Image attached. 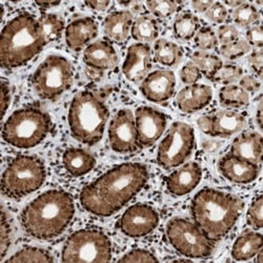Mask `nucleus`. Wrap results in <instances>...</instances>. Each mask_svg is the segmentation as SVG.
<instances>
[{
	"mask_svg": "<svg viewBox=\"0 0 263 263\" xmlns=\"http://www.w3.org/2000/svg\"><path fill=\"white\" fill-rule=\"evenodd\" d=\"M183 52L181 48L166 39H158L154 47V59L165 67H176L181 61Z\"/></svg>",
	"mask_w": 263,
	"mask_h": 263,
	"instance_id": "obj_27",
	"label": "nucleus"
},
{
	"mask_svg": "<svg viewBox=\"0 0 263 263\" xmlns=\"http://www.w3.org/2000/svg\"><path fill=\"white\" fill-rule=\"evenodd\" d=\"M195 45L202 51H210L217 48L218 39L210 27H202L195 35Z\"/></svg>",
	"mask_w": 263,
	"mask_h": 263,
	"instance_id": "obj_37",
	"label": "nucleus"
},
{
	"mask_svg": "<svg viewBox=\"0 0 263 263\" xmlns=\"http://www.w3.org/2000/svg\"><path fill=\"white\" fill-rule=\"evenodd\" d=\"M31 83L39 98L54 101L72 86V64L62 56L51 55L36 69Z\"/></svg>",
	"mask_w": 263,
	"mask_h": 263,
	"instance_id": "obj_9",
	"label": "nucleus"
},
{
	"mask_svg": "<svg viewBox=\"0 0 263 263\" xmlns=\"http://www.w3.org/2000/svg\"><path fill=\"white\" fill-rule=\"evenodd\" d=\"M219 100L223 106L242 107L249 103L250 95L241 86L229 84L221 87L219 92Z\"/></svg>",
	"mask_w": 263,
	"mask_h": 263,
	"instance_id": "obj_31",
	"label": "nucleus"
},
{
	"mask_svg": "<svg viewBox=\"0 0 263 263\" xmlns=\"http://www.w3.org/2000/svg\"><path fill=\"white\" fill-rule=\"evenodd\" d=\"M52 255L43 249L27 247L16 252L6 262L8 263H23V262H53Z\"/></svg>",
	"mask_w": 263,
	"mask_h": 263,
	"instance_id": "obj_33",
	"label": "nucleus"
},
{
	"mask_svg": "<svg viewBox=\"0 0 263 263\" xmlns=\"http://www.w3.org/2000/svg\"><path fill=\"white\" fill-rule=\"evenodd\" d=\"M133 5H134V7L132 8V9H133V11H135V12H137V13L143 11V7H142L141 4H139V3H133Z\"/></svg>",
	"mask_w": 263,
	"mask_h": 263,
	"instance_id": "obj_56",
	"label": "nucleus"
},
{
	"mask_svg": "<svg viewBox=\"0 0 263 263\" xmlns=\"http://www.w3.org/2000/svg\"><path fill=\"white\" fill-rule=\"evenodd\" d=\"M158 259L146 250H132L119 259V262H157Z\"/></svg>",
	"mask_w": 263,
	"mask_h": 263,
	"instance_id": "obj_41",
	"label": "nucleus"
},
{
	"mask_svg": "<svg viewBox=\"0 0 263 263\" xmlns=\"http://www.w3.org/2000/svg\"><path fill=\"white\" fill-rule=\"evenodd\" d=\"M239 38V32L238 30L231 25H223L219 27L217 32V39L220 41L222 45H228V43H232Z\"/></svg>",
	"mask_w": 263,
	"mask_h": 263,
	"instance_id": "obj_44",
	"label": "nucleus"
},
{
	"mask_svg": "<svg viewBox=\"0 0 263 263\" xmlns=\"http://www.w3.org/2000/svg\"><path fill=\"white\" fill-rule=\"evenodd\" d=\"M11 102V90L9 82H7L5 79H3L2 82V107H3V117H5L9 105Z\"/></svg>",
	"mask_w": 263,
	"mask_h": 263,
	"instance_id": "obj_48",
	"label": "nucleus"
},
{
	"mask_svg": "<svg viewBox=\"0 0 263 263\" xmlns=\"http://www.w3.org/2000/svg\"><path fill=\"white\" fill-rule=\"evenodd\" d=\"M112 242L98 229H82L73 233L62 249L63 262H108L112 260Z\"/></svg>",
	"mask_w": 263,
	"mask_h": 263,
	"instance_id": "obj_8",
	"label": "nucleus"
},
{
	"mask_svg": "<svg viewBox=\"0 0 263 263\" xmlns=\"http://www.w3.org/2000/svg\"><path fill=\"white\" fill-rule=\"evenodd\" d=\"M84 4L90 9H92L94 11H98V12L106 10L109 7V5H111V3L109 2H86Z\"/></svg>",
	"mask_w": 263,
	"mask_h": 263,
	"instance_id": "obj_50",
	"label": "nucleus"
},
{
	"mask_svg": "<svg viewBox=\"0 0 263 263\" xmlns=\"http://www.w3.org/2000/svg\"><path fill=\"white\" fill-rule=\"evenodd\" d=\"M47 45L42 30L33 15L21 13L3 29L0 37V61L4 69L23 67Z\"/></svg>",
	"mask_w": 263,
	"mask_h": 263,
	"instance_id": "obj_4",
	"label": "nucleus"
},
{
	"mask_svg": "<svg viewBox=\"0 0 263 263\" xmlns=\"http://www.w3.org/2000/svg\"><path fill=\"white\" fill-rule=\"evenodd\" d=\"M159 223V215L151 205L138 203L128 208L118 222L119 230L130 238H141L154 231Z\"/></svg>",
	"mask_w": 263,
	"mask_h": 263,
	"instance_id": "obj_13",
	"label": "nucleus"
},
{
	"mask_svg": "<svg viewBox=\"0 0 263 263\" xmlns=\"http://www.w3.org/2000/svg\"><path fill=\"white\" fill-rule=\"evenodd\" d=\"M248 93H256L260 90L261 83L258 79L251 75H246L240 78V85Z\"/></svg>",
	"mask_w": 263,
	"mask_h": 263,
	"instance_id": "obj_46",
	"label": "nucleus"
},
{
	"mask_svg": "<svg viewBox=\"0 0 263 263\" xmlns=\"http://www.w3.org/2000/svg\"><path fill=\"white\" fill-rule=\"evenodd\" d=\"M176 87V77L170 70H157L149 73L140 84L144 98L155 103H163L172 98Z\"/></svg>",
	"mask_w": 263,
	"mask_h": 263,
	"instance_id": "obj_15",
	"label": "nucleus"
},
{
	"mask_svg": "<svg viewBox=\"0 0 263 263\" xmlns=\"http://www.w3.org/2000/svg\"><path fill=\"white\" fill-rule=\"evenodd\" d=\"M242 4H243L242 2H226V5H228V6L232 7V8H234V9L238 8L239 6H241Z\"/></svg>",
	"mask_w": 263,
	"mask_h": 263,
	"instance_id": "obj_55",
	"label": "nucleus"
},
{
	"mask_svg": "<svg viewBox=\"0 0 263 263\" xmlns=\"http://www.w3.org/2000/svg\"><path fill=\"white\" fill-rule=\"evenodd\" d=\"M145 6L153 15L161 19H165L179 10L180 3L161 0V2H146Z\"/></svg>",
	"mask_w": 263,
	"mask_h": 263,
	"instance_id": "obj_35",
	"label": "nucleus"
},
{
	"mask_svg": "<svg viewBox=\"0 0 263 263\" xmlns=\"http://www.w3.org/2000/svg\"><path fill=\"white\" fill-rule=\"evenodd\" d=\"M84 74L86 76V78L91 80V81H99L101 80V78L104 75V72L95 68H90V67H86L84 69Z\"/></svg>",
	"mask_w": 263,
	"mask_h": 263,
	"instance_id": "obj_49",
	"label": "nucleus"
},
{
	"mask_svg": "<svg viewBox=\"0 0 263 263\" xmlns=\"http://www.w3.org/2000/svg\"><path fill=\"white\" fill-rule=\"evenodd\" d=\"M132 36L140 42H154L159 35L157 21L147 15L138 17L132 25Z\"/></svg>",
	"mask_w": 263,
	"mask_h": 263,
	"instance_id": "obj_28",
	"label": "nucleus"
},
{
	"mask_svg": "<svg viewBox=\"0 0 263 263\" xmlns=\"http://www.w3.org/2000/svg\"><path fill=\"white\" fill-rule=\"evenodd\" d=\"M118 61V55L114 47L106 40L93 42L83 53V62L86 67L95 68L103 72L115 69Z\"/></svg>",
	"mask_w": 263,
	"mask_h": 263,
	"instance_id": "obj_20",
	"label": "nucleus"
},
{
	"mask_svg": "<svg viewBox=\"0 0 263 263\" xmlns=\"http://www.w3.org/2000/svg\"><path fill=\"white\" fill-rule=\"evenodd\" d=\"M231 154L260 165L262 160V137L257 132H245L237 136L232 145Z\"/></svg>",
	"mask_w": 263,
	"mask_h": 263,
	"instance_id": "obj_23",
	"label": "nucleus"
},
{
	"mask_svg": "<svg viewBox=\"0 0 263 263\" xmlns=\"http://www.w3.org/2000/svg\"><path fill=\"white\" fill-rule=\"evenodd\" d=\"M166 236L172 247L190 258H206L214 251L215 241L184 218H173L166 224Z\"/></svg>",
	"mask_w": 263,
	"mask_h": 263,
	"instance_id": "obj_10",
	"label": "nucleus"
},
{
	"mask_svg": "<svg viewBox=\"0 0 263 263\" xmlns=\"http://www.w3.org/2000/svg\"><path fill=\"white\" fill-rule=\"evenodd\" d=\"M0 259H4L11 245V227L6 212L3 210L2 228H0Z\"/></svg>",
	"mask_w": 263,
	"mask_h": 263,
	"instance_id": "obj_40",
	"label": "nucleus"
},
{
	"mask_svg": "<svg viewBox=\"0 0 263 263\" xmlns=\"http://www.w3.org/2000/svg\"><path fill=\"white\" fill-rule=\"evenodd\" d=\"M133 25V15L128 11H118L107 15L103 23V32L107 38L121 43L128 38Z\"/></svg>",
	"mask_w": 263,
	"mask_h": 263,
	"instance_id": "obj_25",
	"label": "nucleus"
},
{
	"mask_svg": "<svg viewBox=\"0 0 263 263\" xmlns=\"http://www.w3.org/2000/svg\"><path fill=\"white\" fill-rule=\"evenodd\" d=\"M243 71L238 65L235 64H226L222 65L221 69L217 72V74L214 76L212 81L221 83L224 85L233 84L234 82L240 80L242 77Z\"/></svg>",
	"mask_w": 263,
	"mask_h": 263,
	"instance_id": "obj_36",
	"label": "nucleus"
},
{
	"mask_svg": "<svg viewBox=\"0 0 263 263\" xmlns=\"http://www.w3.org/2000/svg\"><path fill=\"white\" fill-rule=\"evenodd\" d=\"M202 178V170L196 162H189L174 171L167 176L165 183L167 191L174 196H184L199 184Z\"/></svg>",
	"mask_w": 263,
	"mask_h": 263,
	"instance_id": "obj_18",
	"label": "nucleus"
},
{
	"mask_svg": "<svg viewBox=\"0 0 263 263\" xmlns=\"http://www.w3.org/2000/svg\"><path fill=\"white\" fill-rule=\"evenodd\" d=\"M108 141L111 148L119 154H128L141 148L135 118L129 109H120L113 117L108 127Z\"/></svg>",
	"mask_w": 263,
	"mask_h": 263,
	"instance_id": "obj_12",
	"label": "nucleus"
},
{
	"mask_svg": "<svg viewBox=\"0 0 263 263\" xmlns=\"http://www.w3.org/2000/svg\"><path fill=\"white\" fill-rule=\"evenodd\" d=\"M218 170L229 181L247 184L257 179L260 173V165L234 156L229 153L219 160Z\"/></svg>",
	"mask_w": 263,
	"mask_h": 263,
	"instance_id": "obj_17",
	"label": "nucleus"
},
{
	"mask_svg": "<svg viewBox=\"0 0 263 263\" xmlns=\"http://www.w3.org/2000/svg\"><path fill=\"white\" fill-rule=\"evenodd\" d=\"M262 250V235L253 231H246L234 242L232 257L236 261H248L257 256Z\"/></svg>",
	"mask_w": 263,
	"mask_h": 263,
	"instance_id": "obj_26",
	"label": "nucleus"
},
{
	"mask_svg": "<svg viewBox=\"0 0 263 263\" xmlns=\"http://www.w3.org/2000/svg\"><path fill=\"white\" fill-rule=\"evenodd\" d=\"M213 4H214L213 2H193L192 7L197 12L205 13Z\"/></svg>",
	"mask_w": 263,
	"mask_h": 263,
	"instance_id": "obj_51",
	"label": "nucleus"
},
{
	"mask_svg": "<svg viewBox=\"0 0 263 263\" xmlns=\"http://www.w3.org/2000/svg\"><path fill=\"white\" fill-rule=\"evenodd\" d=\"M108 117V108L101 96L91 91L78 92L69 108L71 134L83 144L95 145L103 136Z\"/></svg>",
	"mask_w": 263,
	"mask_h": 263,
	"instance_id": "obj_5",
	"label": "nucleus"
},
{
	"mask_svg": "<svg viewBox=\"0 0 263 263\" xmlns=\"http://www.w3.org/2000/svg\"><path fill=\"white\" fill-rule=\"evenodd\" d=\"M220 54L231 60L242 57L251 51V46L246 40H236L228 45H222L220 48Z\"/></svg>",
	"mask_w": 263,
	"mask_h": 263,
	"instance_id": "obj_38",
	"label": "nucleus"
},
{
	"mask_svg": "<svg viewBox=\"0 0 263 263\" xmlns=\"http://www.w3.org/2000/svg\"><path fill=\"white\" fill-rule=\"evenodd\" d=\"M38 23L47 43L60 39L64 30V21L61 17L55 14H42L38 19Z\"/></svg>",
	"mask_w": 263,
	"mask_h": 263,
	"instance_id": "obj_32",
	"label": "nucleus"
},
{
	"mask_svg": "<svg viewBox=\"0 0 263 263\" xmlns=\"http://www.w3.org/2000/svg\"><path fill=\"white\" fill-rule=\"evenodd\" d=\"M152 69V51L145 43H135L127 49L122 73L129 81L141 82Z\"/></svg>",
	"mask_w": 263,
	"mask_h": 263,
	"instance_id": "obj_16",
	"label": "nucleus"
},
{
	"mask_svg": "<svg viewBox=\"0 0 263 263\" xmlns=\"http://www.w3.org/2000/svg\"><path fill=\"white\" fill-rule=\"evenodd\" d=\"M262 204H263L262 196L258 195L252 202L248 211V215H247L248 224L255 230H260L263 224Z\"/></svg>",
	"mask_w": 263,
	"mask_h": 263,
	"instance_id": "obj_39",
	"label": "nucleus"
},
{
	"mask_svg": "<svg viewBox=\"0 0 263 263\" xmlns=\"http://www.w3.org/2000/svg\"><path fill=\"white\" fill-rule=\"evenodd\" d=\"M201 72L200 70L196 67L192 61L187 62L184 67L180 71V78L183 83L185 84H195L201 78Z\"/></svg>",
	"mask_w": 263,
	"mask_h": 263,
	"instance_id": "obj_43",
	"label": "nucleus"
},
{
	"mask_svg": "<svg viewBox=\"0 0 263 263\" xmlns=\"http://www.w3.org/2000/svg\"><path fill=\"white\" fill-rule=\"evenodd\" d=\"M192 62L196 64V67L198 68L208 79L212 80L214 76L217 74V72L221 69L223 65L221 59L216 55L205 53L203 51L195 52L191 56Z\"/></svg>",
	"mask_w": 263,
	"mask_h": 263,
	"instance_id": "obj_30",
	"label": "nucleus"
},
{
	"mask_svg": "<svg viewBox=\"0 0 263 263\" xmlns=\"http://www.w3.org/2000/svg\"><path fill=\"white\" fill-rule=\"evenodd\" d=\"M200 29L198 17L191 13H182L176 17L173 24V32L175 37L180 40L192 39Z\"/></svg>",
	"mask_w": 263,
	"mask_h": 263,
	"instance_id": "obj_29",
	"label": "nucleus"
},
{
	"mask_svg": "<svg viewBox=\"0 0 263 263\" xmlns=\"http://www.w3.org/2000/svg\"><path fill=\"white\" fill-rule=\"evenodd\" d=\"M46 178V165L40 158L18 155L9 162L3 174L2 191L9 198L20 199L40 189Z\"/></svg>",
	"mask_w": 263,
	"mask_h": 263,
	"instance_id": "obj_7",
	"label": "nucleus"
},
{
	"mask_svg": "<svg viewBox=\"0 0 263 263\" xmlns=\"http://www.w3.org/2000/svg\"><path fill=\"white\" fill-rule=\"evenodd\" d=\"M228 10L221 3H214L205 12V17L215 24H223L228 20Z\"/></svg>",
	"mask_w": 263,
	"mask_h": 263,
	"instance_id": "obj_42",
	"label": "nucleus"
},
{
	"mask_svg": "<svg viewBox=\"0 0 263 263\" xmlns=\"http://www.w3.org/2000/svg\"><path fill=\"white\" fill-rule=\"evenodd\" d=\"M218 146H219V142L217 141H205L203 143V147L209 152L215 151L216 148H218Z\"/></svg>",
	"mask_w": 263,
	"mask_h": 263,
	"instance_id": "obj_52",
	"label": "nucleus"
},
{
	"mask_svg": "<svg viewBox=\"0 0 263 263\" xmlns=\"http://www.w3.org/2000/svg\"><path fill=\"white\" fill-rule=\"evenodd\" d=\"M167 117L151 106H140L135 113V125L141 147L154 144L163 134Z\"/></svg>",
	"mask_w": 263,
	"mask_h": 263,
	"instance_id": "obj_14",
	"label": "nucleus"
},
{
	"mask_svg": "<svg viewBox=\"0 0 263 263\" xmlns=\"http://www.w3.org/2000/svg\"><path fill=\"white\" fill-rule=\"evenodd\" d=\"M242 211L243 202L238 197L209 187L197 193L191 205L195 223L213 241L234 228Z\"/></svg>",
	"mask_w": 263,
	"mask_h": 263,
	"instance_id": "obj_3",
	"label": "nucleus"
},
{
	"mask_svg": "<svg viewBox=\"0 0 263 263\" xmlns=\"http://www.w3.org/2000/svg\"><path fill=\"white\" fill-rule=\"evenodd\" d=\"M233 19L239 27L249 28L259 20L257 9L250 4H242L233 11Z\"/></svg>",
	"mask_w": 263,
	"mask_h": 263,
	"instance_id": "obj_34",
	"label": "nucleus"
},
{
	"mask_svg": "<svg viewBox=\"0 0 263 263\" xmlns=\"http://www.w3.org/2000/svg\"><path fill=\"white\" fill-rule=\"evenodd\" d=\"M249 64L252 70L261 78L262 77V67H263V57L262 51H255L249 56Z\"/></svg>",
	"mask_w": 263,
	"mask_h": 263,
	"instance_id": "obj_47",
	"label": "nucleus"
},
{
	"mask_svg": "<svg viewBox=\"0 0 263 263\" xmlns=\"http://www.w3.org/2000/svg\"><path fill=\"white\" fill-rule=\"evenodd\" d=\"M211 129L210 136L229 138L246 128L248 125L247 115L234 111V109H222L213 115H210Z\"/></svg>",
	"mask_w": 263,
	"mask_h": 263,
	"instance_id": "obj_19",
	"label": "nucleus"
},
{
	"mask_svg": "<svg viewBox=\"0 0 263 263\" xmlns=\"http://www.w3.org/2000/svg\"><path fill=\"white\" fill-rule=\"evenodd\" d=\"M74 215L72 196L62 190H50L31 201L20 219L28 235L38 240H51L67 230Z\"/></svg>",
	"mask_w": 263,
	"mask_h": 263,
	"instance_id": "obj_2",
	"label": "nucleus"
},
{
	"mask_svg": "<svg viewBox=\"0 0 263 263\" xmlns=\"http://www.w3.org/2000/svg\"><path fill=\"white\" fill-rule=\"evenodd\" d=\"M213 98L212 87L205 84L187 85L176 96V104L183 113H194L205 107Z\"/></svg>",
	"mask_w": 263,
	"mask_h": 263,
	"instance_id": "obj_22",
	"label": "nucleus"
},
{
	"mask_svg": "<svg viewBox=\"0 0 263 263\" xmlns=\"http://www.w3.org/2000/svg\"><path fill=\"white\" fill-rule=\"evenodd\" d=\"M62 164L71 176L81 177L89 174L95 167L96 158L86 149L70 147L63 153Z\"/></svg>",
	"mask_w": 263,
	"mask_h": 263,
	"instance_id": "obj_24",
	"label": "nucleus"
},
{
	"mask_svg": "<svg viewBox=\"0 0 263 263\" xmlns=\"http://www.w3.org/2000/svg\"><path fill=\"white\" fill-rule=\"evenodd\" d=\"M247 39L250 46L261 49L263 46V33L260 25H254L247 31Z\"/></svg>",
	"mask_w": 263,
	"mask_h": 263,
	"instance_id": "obj_45",
	"label": "nucleus"
},
{
	"mask_svg": "<svg viewBox=\"0 0 263 263\" xmlns=\"http://www.w3.org/2000/svg\"><path fill=\"white\" fill-rule=\"evenodd\" d=\"M53 127L50 115L35 105L15 111L3 127L4 140L18 148H31L45 140Z\"/></svg>",
	"mask_w": 263,
	"mask_h": 263,
	"instance_id": "obj_6",
	"label": "nucleus"
},
{
	"mask_svg": "<svg viewBox=\"0 0 263 263\" xmlns=\"http://www.w3.org/2000/svg\"><path fill=\"white\" fill-rule=\"evenodd\" d=\"M194 147L193 127L184 122H174L158 146L157 162L165 170L177 167L191 157Z\"/></svg>",
	"mask_w": 263,
	"mask_h": 263,
	"instance_id": "obj_11",
	"label": "nucleus"
},
{
	"mask_svg": "<svg viewBox=\"0 0 263 263\" xmlns=\"http://www.w3.org/2000/svg\"><path fill=\"white\" fill-rule=\"evenodd\" d=\"M98 35V25L91 17L73 20L65 29V42L68 47L78 52Z\"/></svg>",
	"mask_w": 263,
	"mask_h": 263,
	"instance_id": "obj_21",
	"label": "nucleus"
},
{
	"mask_svg": "<svg viewBox=\"0 0 263 263\" xmlns=\"http://www.w3.org/2000/svg\"><path fill=\"white\" fill-rule=\"evenodd\" d=\"M147 167L142 163H122L108 170L80 193V203L89 213L108 217L122 209L146 184Z\"/></svg>",
	"mask_w": 263,
	"mask_h": 263,
	"instance_id": "obj_1",
	"label": "nucleus"
},
{
	"mask_svg": "<svg viewBox=\"0 0 263 263\" xmlns=\"http://www.w3.org/2000/svg\"><path fill=\"white\" fill-rule=\"evenodd\" d=\"M257 123L260 129H262V101L260 100L257 108Z\"/></svg>",
	"mask_w": 263,
	"mask_h": 263,
	"instance_id": "obj_53",
	"label": "nucleus"
},
{
	"mask_svg": "<svg viewBox=\"0 0 263 263\" xmlns=\"http://www.w3.org/2000/svg\"><path fill=\"white\" fill-rule=\"evenodd\" d=\"M36 5H37L40 9L47 10V9H50V8H53V7L59 6V5H60V3H36Z\"/></svg>",
	"mask_w": 263,
	"mask_h": 263,
	"instance_id": "obj_54",
	"label": "nucleus"
}]
</instances>
